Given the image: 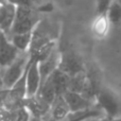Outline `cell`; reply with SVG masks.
<instances>
[{
	"instance_id": "ffe728a7",
	"label": "cell",
	"mask_w": 121,
	"mask_h": 121,
	"mask_svg": "<svg viewBox=\"0 0 121 121\" xmlns=\"http://www.w3.org/2000/svg\"><path fill=\"white\" fill-rule=\"evenodd\" d=\"M109 121H121V116H119V117L114 118V119H111Z\"/></svg>"
},
{
	"instance_id": "3957f363",
	"label": "cell",
	"mask_w": 121,
	"mask_h": 121,
	"mask_svg": "<svg viewBox=\"0 0 121 121\" xmlns=\"http://www.w3.org/2000/svg\"><path fill=\"white\" fill-rule=\"evenodd\" d=\"M29 62H30L29 52L20 53V55L15 60V62L13 64H11L8 68L1 70L5 89H11L19 81V79L25 74Z\"/></svg>"
},
{
	"instance_id": "d6986e66",
	"label": "cell",
	"mask_w": 121,
	"mask_h": 121,
	"mask_svg": "<svg viewBox=\"0 0 121 121\" xmlns=\"http://www.w3.org/2000/svg\"><path fill=\"white\" fill-rule=\"evenodd\" d=\"M19 4H22V5H29L30 0H18Z\"/></svg>"
},
{
	"instance_id": "8992f818",
	"label": "cell",
	"mask_w": 121,
	"mask_h": 121,
	"mask_svg": "<svg viewBox=\"0 0 121 121\" xmlns=\"http://www.w3.org/2000/svg\"><path fill=\"white\" fill-rule=\"evenodd\" d=\"M20 53L13 46L9 36L0 33V70H3L13 64Z\"/></svg>"
},
{
	"instance_id": "5bb4252c",
	"label": "cell",
	"mask_w": 121,
	"mask_h": 121,
	"mask_svg": "<svg viewBox=\"0 0 121 121\" xmlns=\"http://www.w3.org/2000/svg\"><path fill=\"white\" fill-rule=\"evenodd\" d=\"M109 21L106 16H96L91 25V32L96 38H103L109 30Z\"/></svg>"
},
{
	"instance_id": "4fadbf2b",
	"label": "cell",
	"mask_w": 121,
	"mask_h": 121,
	"mask_svg": "<svg viewBox=\"0 0 121 121\" xmlns=\"http://www.w3.org/2000/svg\"><path fill=\"white\" fill-rule=\"evenodd\" d=\"M13 46L21 53L29 52L32 43V33H17L9 35Z\"/></svg>"
},
{
	"instance_id": "30bf717a",
	"label": "cell",
	"mask_w": 121,
	"mask_h": 121,
	"mask_svg": "<svg viewBox=\"0 0 121 121\" xmlns=\"http://www.w3.org/2000/svg\"><path fill=\"white\" fill-rule=\"evenodd\" d=\"M60 60V52L55 49L47 59L42 62H38V68H39L40 78H42V84L59 68Z\"/></svg>"
},
{
	"instance_id": "7a4b0ae2",
	"label": "cell",
	"mask_w": 121,
	"mask_h": 121,
	"mask_svg": "<svg viewBox=\"0 0 121 121\" xmlns=\"http://www.w3.org/2000/svg\"><path fill=\"white\" fill-rule=\"evenodd\" d=\"M95 104L102 111L104 117L108 120L121 116L119 115L121 111L120 100L115 92L109 89L102 88L99 90L95 99Z\"/></svg>"
},
{
	"instance_id": "5b68a950",
	"label": "cell",
	"mask_w": 121,
	"mask_h": 121,
	"mask_svg": "<svg viewBox=\"0 0 121 121\" xmlns=\"http://www.w3.org/2000/svg\"><path fill=\"white\" fill-rule=\"evenodd\" d=\"M59 69L70 78L80 74V73L86 72V69L81 59L72 52L60 53Z\"/></svg>"
},
{
	"instance_id": "8fae6325",
	"label": "cell",
	"mask_w": 121,
	"mask_h": 121,
	"mask_svg": "<svg viewBox=\"0 0 121 121\" xmlns=\"http://www.w3.org/2000/svg\"><path fill=\"white\" fill-rule=\"evenodd\" d=\"M69 115H70V109L65 99L63 98V96L56 97L50 106V112H49L50 118H52L54 121H66Z\"/></svg>"
},
{
	"instance_id": "e0dca14e",
	"label": "cell",
	"mask_w": 121,
	"mask_h": 121,
	"mask_svg": "<svg viewBox=\"0 0 121 121\" xmlns=\"http://www.w3.org/2000/svg\"><path fill=\"white\" fill-rule=\"evenodd\" d=\"M85 121H109L105 117H99V118H91V119H87Z\"/></svg>"
},
{
	"instance_id": "ac0fdd59",
	"label": "cell",
	"mask_w": 121,
	"mask_h": 121,
	"mask_svg": "<svg viewBox=\"0 0 121 121\" xmlns=\"http://www.w3.org/2000/svg\"><path fill=\"white\" fill-rule=\"evenodd\" d=\"M3 89H5V87H4L3 78H2V73H1V70H0V90H3Z\"/></svg>"
},
{
	"instance_id": "ba28073f",
	"label": "cell",
	"mask_w": 121,
	"mask_h": 121,
	"mask_svg": "<svg viewBox=\"0 0 121 121\" xmlns=\"http://www.w3.org/2000/svg\"><path fill=\"white\" fill-rule=\"evenodd\" d=\"M23 106L31 117L39 119H44L50 112V105L37 95L31 98H26L23 101Z\"/></svg>"
},
{
	"instance_id": "6da1fadb",
	"label": "cell",
	"mask_w": 121,
	"mask_h": 121,
	"mask_svg": "<svg viewBox=\"0 0 121 121\" xmlns=\"http://www.w3.org/2000/svg\"><path fill=\"white\" fill-rule=\"evenodd\" d=\"M38 22H39L38 16L30 8V5L17 4L16 16H15V20L13 23L11 34L32 33Z\"/></svg>"
},
{
	"instance_id": "7c38bea8",
	"label": "cell",
	"mask_w": 121,
	"mask_h": 121,
	"mask_svg": "<svg viewBox=\"0 0 121 121\" xmlns=\"http://www.w3.org/2000/svg\"><path fill=\"white\" fill-rule=\"evenodd\" d=\"M47 80H49L50 83L52 84V86H53V88H54L55 92H56L57 97L63 96V95L68 90L70 77H68L66 73L60 71L59 68H57Z\"/></svg>"
},
{
	"instance_id": "52a82bcc",
	"label": "cell",
	"mask_w": 121,
	"mask_h": 121,
	"mask_svg": "<svg viewBox=\"0 0 121 121\" xmlns=\"http://www.w3.org/2000/svg\"><path fill=\"white\" fill-rule=\"evenodd\" d=\"M17 4L11 1L0 3V33L9 36L16 16Z\"/></svg>"
},
{
	"instance_id": "9a60e30c",
	"label": "cell",
	"mask_w": 121,
	"mask_h": 121,
	"mask_svg": "<svg viewBox=\"0 0 121 121\" xmlns=\"http://www.w3.org/2000/svg\"><path fill=\"white\" fill-rule=\"evenodd\" d=\"M106 17L109 25L119 26L121 23V0H114L107 11Z\"/></svg>"
},
{
	"instance_id": "2e32d148",
	"label": "cell",
	"mask_w": 121,
	"mask_h": 121,
	"mask_svg": "<svg viewBox=\"0 0 121 121\" xmlns=\"http://www.w3.org/2000/svg\"><path fill=\"white\" fill-rule=\"evenodd\" d=\"M114 0H97L96 6V16H106L107 11H108L111 4Z\"/></svg>"
},
{
	"instance_id": "9c48e42d",
	"label": "cell",
	"mask_w": 121,
	"mask_h": 121,
	"mask_svg": "<svg viewBox=\"0 0 121 121\" xmlns=\"http://www.w3.org/2000/svg\"><path fill=\"white\" fill-rule=\"evenodd\" d=\"M63 98L66 101L67 105L70 109V113H77V112L84 111V109H87L95 105V102L88 100L83 95L69 91V90L63 95Z\"/></svg>"
},
{
	"instance_id": "277c9868",
	"label": "cell",
	"mask_w": 121,
	"mask_h": 121,
	"mask_svg": "<svg viewBox=\"0 0 121 121\" xmlns=\"http://www.w3.org/2000/svg\"><path fill=\"white\" fill-rule=\"evenodd\" d=\"M26 98H31L37 95L40 86H42V78H40L38 62L30 57L26 70Z\"/></svg>"
}]
</instances>
